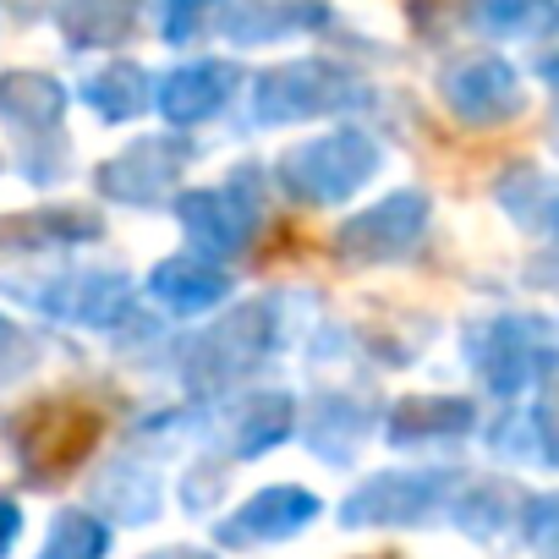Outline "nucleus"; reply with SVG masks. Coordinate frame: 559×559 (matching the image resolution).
Masks as SVG:
<instances>
[{
    "label": "nucleus",
    "mask_w": 559,
    "mask_h": 559,
    "mask_svg": "<svg viewBox=\"0 0 559 559\" xmlns=\"http://www.w3.org/2000/svg\"><path fill=\"white\" fill-rule=\"evenodd\" d=\"M373 165H379V154H373V143L362 132H330V138L308 143L302 154H292L286 159V176H292V187L302 198L341 203L346 192H357L373 176Z\"/></svg>",
    "instance_id": "1"
},
{
    "label": "nucleus",
    "mask_w": 559,
    "mask_h": 559,
    "mask_svg": "<svg viewBox=\"0 0 559 559\" xmlns=\"http://www.w3.org/2000/svg\"><path fill=\"white\" fill-rule=\"evenodd\" d=\"M94 439H99V417H94L88 406H78V401H50V406H39V412L28 417V428L17 433L23 461H28L39 477L72 472V466L94 450Z\"/></svg>",
    "instance_id": "2"
},
{
    "label": "nucleus",
    "mask_w": 559,
    "mask_h": 559,
    "mask_svg": "<svg viewBox=\"0 0 559 559\" xmlns=\"http://www.w3.org/2000/svg\"><path fill=\"white\" fill-rule=\"evenodd\" d=\"M346 78L330 67H286V72H269L252 94V110L263 121H297V116H324L335 105H346Z\"/></svg>",
    "instance_id": "3"
},
{
    "label": "nucleus",
    "mask_w": 559,
    "mask_h": 559,
    "mask_svg": "<svg viewBox=\"0 0 559 559\" xmlns=\"http://www.w3.org/2000/svg\"><path fill=\"white\" fill-rule=\"evenodd\" d=\"M444 99L461 121L493 127V121H510L521 110V83L504 61H461L444 72Z\"/></svg>",
    "instance_id": "4"
},
{
    "label": "nucleus",
    "mask_w": 559,
    "mask_h": 559,
    "mask_svg": "<svg viewBox=\"0 0 559 559\" xmlns=\"http://www.w3.org/2000/svg\"><path fill=\"white\" fill-rule=\"evenodd\" d=\"M423 209H428V203H423L417 192H401V198H390V203L357 214V219L341 230V247H352L357 258H390V252H401V247L417 241Z\"/></svg>",
    "instance_id": "5"
},
{
    "label": "nucleus",
    "mask_w": 559,
    "mask_h": 559,
    "mask_svg": "<svg viewBox=\"0 0 559 559\" xmlns=\"http://www.w3.org/2000/svg\"><path fill=\"white\" fill-rule=\"evenodd\" d=\"M176 159H181V148L170 154L165 138H148V143H138L127 159H116V165L105 170V192H116V198H127V203H148V198H159V192L170 187Z\"/></svg>",
    "instance_id": "6"
},
{
    "label": "nucleus",
    "mask_w": 559,
    "mask_h": 559,
    "mask_svg": "<svg viewBox=\"0 0 559 559\" xmlns=\"http://www.w3.org/2000/svg\"><path fill=\"white\" fill-rule=\"evenodd\" d=\"M225 94H230V67H187V72L165 78L159 110H165V121L192 127V121L214 116V110L225 105Z\"/></svg>",
    "instance_id": "7"
},
{
    "label": "nucleus",
    "mask_w": 559,
    "mask_h": 559,
    "mask_svg": "<svg viewBox=\"0 0 559 559\" xmlns=\"http://www.w3.org/2000/svg\"><path fill=\"white\" fill-rule=\"evenodd\" d=\"M181 225L198 241H209L214 252H230V247L247 241L252 214L241 203H230V192H192V198H181Z\"/></svg>",
    "instance_id": "8"
},
{
    "label": "nucleus",
    "mask_w": 559,
    "mask_h": 559,
    "mask_svg": "<svg viewBox=\"0 0 559 559\" xmlns=\"http://www.w3.org/2000/svg\"><path fill=\"white\" fill-rule=\"evenodd\" d=\"M154 297H165L170 308L192 313V308H209L225 297V274L203 258H170L154 269Z\"/></svg>",
    "instance_id": "9"
},
{
    "label": "nucleus",
    "mask_w": 559,
    "mask_h": 559,
    "mask_svg": "<svg viewBox=\"0 0 559 559\" xmlns=\"http://www.w3.org/2000/svg\"><path fill=\"white\" fill-rule=\"evenodd\" d=\"M472 17L504 39H537L559 28V0H472Z\"/></svg>",
    "instance_id": "10"
},
{
    "label": "nucleus",
    "mask_w": 559,
    "mask_h": 559,
    "mask_svg": "<svg viewBox=\"0 0 559 559\" xmlns=\"http://www.w3.org/2000/svg\"><path fill=\"white\" fill-rule=\"evenodd\" d=\"M319 17H324V0H247V7H236L230 28L241 39H274L286 28L319 23Z\"/></svg>",
    "instance_id": "11"
},
{
    "label": "nucleus",
    "mask_w": 559,
    "mask_h": 559,
    "mask_svg": "<svg viewBox=\"0 0 559 559\" xmlns=\"http://www.w3.org/2000/svg\"><path fill=\"white\" fill-rule=\"evenodd\" d=\"M61 105H67V94H61L50 78L17 72V78L0 83V116L17 121V127H50V121L61 116Z\"/></svg>",
    "instance_id": "12"
},
{
    "label": "nucleus",
    "mask_w": 559,
    "mask_h": 559,
    "mask_svg": "<svg viewBox=\"0 0 559 559\" xmlns=\"http://www.w3.org/2000/svg\"><path fill=\"white\" fill-rule=\"evenodd\" d=\"M132 12H138V0H72L61 23H67L72 45H110L132 28Z\"/></svg>",
    "instance_id": "13"
},
{
    "label": "nucleus",
    "mask_w": 559,
    "mask_h": 559,
    "mask_svg": "<svg viewBox=\"0 0 559 559\" xmlns=\"http://www.w3.org/2000/svg\"><path fill=\"white\" fill-rule=\"evenodd\" d=\"M83 94H88V105H94L99 116L121 121V116H138V110L148 105V78H143L138 67H110V72L88 78Z\"/></svg>",
    "instance_id": "14"
},
{
    "label": "nucleus",
    "mask_w": 559,
    "mask_h": 559,
    "mask_svg": "<svg viewBox=\"0 0 559 559\" xmlns=\"http://www.w3.org/2000/svg\"><path fill=\"white\" fill-rule=\"evenodd\" d=\"M214 7H219V0H170V7H165V39H170V45L198 39L203 23L214 17Z\"/></svg>",
    "instance_id": "15"
},
{
    "label": "nucleus",
    "mask_w": 559,
    "mask_h": 559,
    "mask_svg": "<svg viewBox=\"0 0 559 559\" xmlns=\"http://www.w3.org/2000/svg\"><path fill=\"white\" fill-rule=\"evenodd\" d=\"M548 78H554V83H559V61H548Z\"/></svg>",
    "instance_id": "16"
}]
</instances>
